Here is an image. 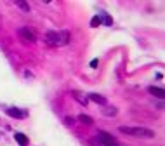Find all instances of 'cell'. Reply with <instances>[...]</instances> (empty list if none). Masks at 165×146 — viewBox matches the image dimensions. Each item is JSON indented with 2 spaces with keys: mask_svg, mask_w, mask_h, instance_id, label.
Returning <instances> with one entry per match:
<instances>
[{
  "mask_svg": "<svg viewBox=\"0 0 165 146\" xmlns=\"http://www.w3.org/2000/svg\"><path fill=\"white\" fill-rule=\"evenodd\" d=\"M101 23H103V19L99 18V16H96V18H92V21H91V24L94 26V28H96V26H99Z\"/></svg>",
  "mask_w": 165,
  "mask_h": 146,
  "instance_id": "4fadbf2b",
  "label": "cell"
},
{
  "mask_svg": "<svg viewBox=\"0 0 165 146\" xmlns=\"http://www.w3.org/2000/svg\"><path fill=\"white\" fill-rule=\"evenodd\" d=\"M106 117H113V115H116V108H104V111H103Z\"/></svg>",
  "mask_w": 165,
  "mask_h": 146,
  "instance_id": "7c38bea8",
  "label": "cell"
},
{
  "mask_svg": "<svg viewBox=\"0 0 165 146\" xmlns=\"http://www.w3.org/2000/svg\"><path fill=\"white\" fill-rule=\"evenodd\" d=\"M14 139H16V141H18L21 146H26V145H28V137H26L24 134H21V132H16V134H14Z\"/></svg>",
  "mask_w": 165,
  "mask_h": 146,
  "instance_id": "8992f818",
  "label": "cell"
},
{
  "mask_svg": "<svg viewBox=\"0 0 165 146\" xmlns=\"http://www.w3.org/2000/svg\"><path fill=\"white\" fill-rule=\"evenodd\" d=\"M104 23H106V24H111V18H108V16H106V18H104Z\"/></svg>",
  "mask_w": 165,
  "mask_h": 146,
  "instance_id": "9a60e30c",
  "label": "cell"
},
{
  "mask_svg": "<svg viewBox=\"0 0 165 146\" xmlns=\"http://www.w3.org/2000/svg\"><path fill=\"white\" fill-rule=\"evenodd\" d=\"M118 130L122 134H129V136H134V137H144V139H151L155 137V132L151 129H146V127H118Z\"/></svg>",
  "mask_w": 165,
  "mask_h": 146,
  "instance_id": "7a4b0ae2",
  "label": "cell"
},
{
  "mask_svg": "<svg viewBox=\"0 0 165 146\" xmlns=\"http://www.w3.org/2000/svg\"><path fill=\"white\" fill-rule=\"evenodd\" d=\"M7 115L9 117H14V118H26V111L24 110H19V108H9L7 110Z\"/></svg>",
  "mask_w": 165,
  "mask_h": 146,
  "instance_id": "5b68a950",
  "label": "cell"
},
{
  "mask_svg": "<svg viewBox=\"0 0 165 146\" xmlns=\"http://www.w3.org/2000/svg\"><path fill=\"white\" fill-rule=\"evenodd\" d=\"M73 96H75V99H76L78 103H82V104H87V103H89V97H87V96H82L80 92H73Z\"/></svg>",
  "mask_w": 165,
  "mask_h": 146,
  "instance_id": "9c48e42d",
  "label": "cell"
},
{
  "mask_svg": "<svg viewBox=\"0 0 165 146\" xmlns=\"http://www.w3.org/2000/svg\"><path fill=\"white\" fill-rule=\"evenodd\" d=\"M97 63H99L97 59H92V61H91V66H92V68H96V66H97Z\"/></svg>",
  "mask_w": 165,
  "mask_h": 146,
  "instance_id": "5bb4252c",
  "label": "cell"
},
{
  "mask_svg": "<svg viewBox=\"0 0 165 146\" xmlns=\"http://www.w3.org/2000/svg\"><path fill=\"white\" fill-rule=\"evenodd\" d=\"M97 141H99L103 146H120L118 141H116L113 136H110L108 132H104V130H99V132H97Z\"/></svg>",
  "mask_w": 165,
  "mask_h": 146,
  "instance_id": "3957f363",
  "label": "cell"
},
{
  "mask_svg": "<svg viewBox=\"0 0 165 146\" xmlns=\"http://www.w3.org/2000/svg\"><path fill=\"white\" fill-rule=\"evenodd\" d=\"M78 120H80L82 124H87V125H91V124H92V118H91V117H87V115H80Z\"/></svg>",
  "mask_w": 165,
  "mask_h": 146,
  "instance_id": "8fae6325",
  "label": "cell"
},
{
  "mask_svg": "<svg viewBox=\"0 0 165 146\" xmlns=\"http://www.w3.org/2000/svg\"><path fill=\"white\" fill-rule=\"evenodd\" d=\"M148 91H149V94H153V96H156V97H160V99H164V96H165V92L162 91V89H158V87H149Z\"/></svg>",
  "mask_w": 165,
  "mask_h": 146,
  "instance_id": "ba28073f",
  "label": "cell"
},
{
  "mask_svg": "<svg viewBox=\"0 0 165 146\" xmlns=\"http://www.w3.org/2000/svg\"><path fill=\"white\" fill-rule=\"evenodd\" d=\"M89 99L94 101V103H97V104H106V99L103 96H99V94H89Z\"/></svg>",
  "mask_w": 165,
  "mask_h": 146,
  "instance_id": "52a82bcc",
  "label": "cell"
},
{
  "mask_svg": "<svg viewBox=\"0 0 165 146\" xmlns=\"http://www.w3.org/2000/svg\"><path fill=\"white\" fill-rule=\"evenodd\" d=\"M14 4L18 5L19 9H23L24 12H30V5H28V4H26L24 0H14Z\"/></svg>",
  "mask_w": 165,
  "mask_h": 146,
  "instance_id": "30bf717a",
  "label": "cell"
},
{
  "mask_svg": "<svg viewBox=\"0 0 165 146\" xmlns=\"http://www.w3.org/2000/svg\"><path fill=\"white\" fill-rule=\"evenodd\" d=\"M45 42L52 47H61L70 42V31L68 30H49L45 33Z\"/></svg>",
  "mask_w": 165,
  "mask_h": 146,
  "instance_id": "6da1fadb",
  "label": "cell"
},
{
  "mask_svg": "<svg viewBox=\"0 0 165 146\" xmlns=\"http://www.w3.org/2000/svg\"><path fill=\"white\" fill-rule=\"evenodd\" d=\"M18 35L24 40V42H35L37 40V36H35V33L30 30V28H26V26H23V28H19L18 30Z\"/></svg>",
  "mask_w": 165,
  "mask_h": 146,
  "instance_id": "277c9868",
  "label": "cell"
}]
</instances>
